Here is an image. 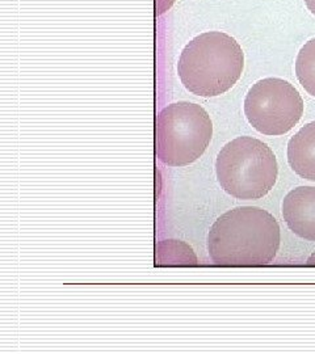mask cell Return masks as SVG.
Instances as JSON below:
<instances>
[{
    "instance_id": "5",
    "label": "cell",
    "mask_w": 315,
    "mask_h": 354,
    "mask_svg": "<svg viewBox=\"0 0 315 354\" xmlns=\"http://www.w3.org/2000/svg\"><path fill=\"white\" fill-rule=\"evenodd\" d=\"M244 114L259 133L284 136L303 118V97L289 82L267 77L249 91L244 99Z\"/></svg>"
},
{
    "instance_id": "10",
    "label": "cell",
    "mask_w": 315,
    "mask_h": 354,
    "mask_svg": "<svg viewBox=\"0 0 315 354\" xmlns=\"http://www.w3.org/2000/svg\"><path fill=\"white\" fill-rule=\"evenodd\" d=\"M305 3H306V6H307V8H309V11L315 15V0H305Z\"/></svg>"
},
{
    "instance_id": "7",
    "label": "cell",
    "mask_w": 315,
    "mask_h": 354,
    "mask_svg": "<svg viewBox=\"0 0 315 354\" xmlns=\"http://www.w3.org/2000/svg\"><path fill=\"white\" fill-rule=\"evenodd\" d=\"M288 163L298 176L315 181V121L305 125L289 140Z\"/></svg>"
},
{
    "instance_id": "8",
    "label": "cell",
    "mask_w": 315,
    "mask_h": 354,
    "mask_svg": "<svg viewBox=\"0 0 315 354\" xmlns=\"http://www.w3.org/2000/svg\"><path fill=\"white\" fill-rule=\"evenodd\" d=\"M156 266H197V259L187 244L177 241H161L156 245Z\"/></svg>"
},
{
    "instance_id": "1",
    "label": "cell",
    "mask_w": 315,
    "mask_h": 354,
    "mask_svg": "<svg viewBox=\"0 0 315 354\" xmlns=\"http://www.w3.org/2000/svg\"><path fill=\"white\" fill-rule=\"evenodd\" d=\"M280 226L260 207L240 206L221 215L209 231L208 250L215 266H263L280 248Z\"/></svg>"
},
{
    "instance_id": "9",
    "label": "cell",
    "mask_w": 315,
    "mask_h": 354,
    "mask_svg": "<svg viewBox=\"0 0 315 354\" xmlns=\"http://www.w3.org/2000/svg\"><path fill=\"white\" fill-rule=\"evenodd\" d=\"M296 75L305 91L315 97V38L307 41L298 53Z\"/></svg>"
},
{
    "instance_id": "3",
    "label": "cell",
    "mask_w": 315,
    "mask_h": 354,
    "mask_svg": "<svg viewBox=\"0 0 315 354\" xmlns=\"http://www.w3.org/2000/svg\"><path fill=\"white\" fill-rule=\"evenodd\" d=\"M215 174L222 189L238 200H259L278 180V160L264 142L240 137L228 142L215 160Z\"/></svg>"
},
{
    "instance_id": "6",
    "label": "cell",
    "mask_w": 315,
    "mask_h": 354,
    "mask_svg": "<svg viewBox=\"0 0 315 354\" xmlns=\"http://www.w3.org/2000/svg\"><path fill=\"white\" fill-rule=\"evenodd\" d=\"M282 215L297 236L315 241L314 187H298L289 192L282 203Z\"/></svg>"
},
{
    "instance_id": "11",
    "label": "cell",
    "mask_w": 315,
    "mask_h": 354,
    "mask_svg": "<svg viewBox=\"0 0 315 354\" xmlns=\"http://www.w3.org/2000/svg\"><path fill=\"white\" fill-rule=\"evenodd\" d=\"M307 266H315V253H313V254L310 256V259L307 260Z\"/></svg>"
},
{
    "instance_id": "4",
    "label": "cell",
    "mask_w": 315,
    "mask_h": 354,
    "mask_svg": "<svg viewBox=\"0 0 315 354\" xmlns=\"http://www.w3.org/2000/svg\"><path fill=\"white\" fill-rule=\"evenodd\" d=\"M212 136L213 125L202 106L170 104L156 118V156L171 167L190 165L208 149Z\"/></svg>"
},
{
    "instance_id": "2",
    "label": "cell",
    "mask_w": 315,
    "mask_h": 354,
    "mask_svg": "<svg viewBox=\"0 0 315 354\" xmlns=\"http://www.w3.org/2000/svg\"><path fill=\"white\" fill-rule=\"evenodd\" d=\"M244 54L235 38L206 32L189 41L181 51L177 73L189 92L213 97L227 92L242 76Z\"/></svg>"
}]
</instances>
